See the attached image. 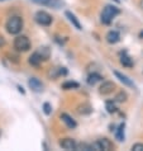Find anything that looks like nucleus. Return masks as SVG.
<instances>
[{"mask_svg": "<svg viewBox=\"0 0 143 151\" xmlns=\"http://www.w3.org/2000/svg\"><path fill=\"white\" fill-rule=\"evenodd\" d=\"M105 38H107L108 43L115 45V43H118V42L120 41V35H119V32L118 31H110V32H108V35H107Z\"/></svg>", "mask_w": 143, "mask_h": 151, "instance_id": "nucleus-13", "label": "nucleus"}, {"mask_svg": "<svg viewBox=\"0 0 143 151\" xmlns=\"http://www.w3.org/2000/svg\"><path fill=\"white\" fill-rule=\"evenodd\" d=\"M34 19H36V22L38 23L39 26H44V27H47V26H49V24L52 23L51 14H48L47 12H44V10L37 12L36 15H34Z\"/></svg>", "mask_w": 143, "mask_h": 151, "instance_id": "nucleus-5", "label": "nucleus"}, {"mask_svg": "<svg viewBox=\"0 0 143 151\" xmlns=\"http://www.w3.org/2000/svg\"><path fill=\"white\" fill-rule=\"evenodd\" d=\"M23 24H24L23 19L18 15H14V17H11V18L8 19L5 28H6L8 33H10V35H18V33L22 32Z\"/></svg>", "mask_w": 143, "mask_h": 151, "instance_id": "nucleus-1", "label": "nucleus"}, {"mask_svg": "<svg viewBox=\"0 0 143 151\" xmlns=\"http://www.w3.org/2000/svg\"><path fill=\"white\" fill-rule=\"evenodd\" d=\"M114 75L119 79V80L124 84L125 86H129V88H133V89H136V85H134V83L130 80V79L128 76H125V75H123L122 73H119V71H114Z\"/></svg>", "mask_w": 143, "mask_h": 151, "instance_id": "nucleus-12", "label": "nucleus"}, {"mask_svg": "<svg viewBox=\"0 0 143 151\" xmlns=\"http://www.w3.org/2000/svg\"><path fill=\"white\" fill-rule=\"evenodd\" d=\"M0 136H1V131H0Z\"/></svg>", "mask_w": 143, "mask_h": 151, "instance_id": "nucleus-31", "label": "nucleus"}, {"mask_svg": "<svg viewBox=\"0 0 143 151\" xmlns=\"http://www.w3.org/2000/svg\"><path fill=\"white\" fill-rule=\"evenodd\" d=\"M60 146L64 150H76L77 147V144H76V141L74 140V138H70V137H67V138H62V140L60 141Z\"/></svg>", "mask_w": 143, "mask_h": 151, "instance_id": "nucleus-7", "label": "nucleus"}, {"mask_svg": "<svg viewBox=\"0 0 143 151\" xmlns=\"http://www.w3.org/2000/svg\"><path fill=\"white\" fill-rule=\"evenodd\" d=\"M66 74H67V70L65 68H53L48 71V78L56 80L58 76H62V75H66Z\"/></svg>", "mask_w": 143, "mask_h": 151, "instance_id": "nucleus-10", "label": "nucleus"}, {"mask_svg": "<svg viewBox=\"0 0 143 151\" xmlns=\"http://www.w3.org/2000/svg\"><path fill=\"white\" fill-rule=\"evenodd\" d=\"M43 112H44V114H47V116H49L52 113V107H51V104L49 103H44L43 104Z\"/></svg>", "mask_w": 143, "mask_h": 151, "instance_id": "nucleus-24", "label": "nucleus"}, {"mask_svg": "<svg viewBox=\"0 0 143 151\" xmlns=\"http://www.w3.org/2000/svg\"><path fill=\"white\" fill-rule=\"evenodd\" d=\"M139 5H141V8L143 9V0H141V3H139Z\"/></svg>", "mask_w": 143, "mask_h": 151, "instance_id": "nucleus-29", "label": "nucleus"}, {"mask_svg": "<svg viewBox=\"0 0 143 151\" xmlns=\"http://www.w3.org/2000/svg\"><path fill=\"white\" fill-rule=\"evenodd\" d=\"M33 3L39 4V5H48V6H53L54 9H58L61 5H64V3L60 0H32Z\"/></svg>", "mask_w": 143, "mask_h": 151, "instance_id": "nucleus-9", "label": "nucleus"}, {"mask_svg": "<svg viewBox=\"0 0 143 151\" xmlns=\"http://www.w3.org/2000/svg\"><path fill=\"white\" fill-rule=\"evenodd\" d=\"M60 118L62 119V122H64V123H65V124H66L69 128H71V129L76 128V126H77L76 121H75V119H74L71 116L67 114V113H62V114L60 116Z\"/></svg>", "mask_w": 143, "mask_h": 151, "instance_id": "nucleus-11", "label": "nucleus"}, {"mask_svg": "<svg viewBox=\"0 0 143 151\" xmlns=\"http://www.w3.org/2000/svg\"><path fill=\"white\" fill-rule=\"evenodd\" d=\"M132 150H133V151H143V144H142V142L134 144V145L132 146Z\"/></svg>", "mask_w": 143, "mask_h": 151, "instance_id": "nucleus-25", "label": "nucleus"}, {"mask_svg": "<svg viewBox=\"0 0 143 151\" xmlns=\"http://www.w3.org/2000/svg\"><path fill=\"white\" fill-rule=\"evenodd\" d=\"M1 1H4V0H1Z\"/></svg>", "mask_w": 143, "mask_h": 151, "instance_id": "nucleus-32", "label": "nucleus"}, {"mask_svg": "<svg viewBox=\"0 0 143 151\" xmlns=\"http://www.w3.org/2000/svg\"><path fill=\"white\" fill-rule=\"evenodd\" d=\"M102 75H99L98 73H92L90 74L89 76H87V83L90 84V85H95L96 83H99V81H102Z\"/></svg>", "mask_w": 143, "mask_h": 151, "instance_id": "nucleus-18", "label": "nucleus"}, {"mask_svg": "<svg viewBox=\"0 0 143 151\" xmlns=\"http://www.w3.org/2000/svg\"><path fill=\"white\" fill-rule=\"evenodd\" d=\"M18 89H19V91H22V94H24V93H26V91L23 90V88H22V86H19V85H18Z\"/></svg>", "mask_w": 143, "mask_h": 151, "instance_id": "nucleus-27", "label": "nucleus"}, {"mask_svg": "<svg viewBox=\"0 0 143 151\" xmlns=\"http://www.w3.org/2000/svg\"><path fill=\"white\" fill-rule=\"evenodd\" d=\"M4 45H5V40H4L3 36H0V47H3Z\"/></svg>", "mask_w": 143, "mask_h": 151, "instance_id": "nucleus-26", "label": "nucleus"}, {"mask_svg": "<svg viewBox=\"0 0 143 151\" xmlns=\"http://www.w3.org/2000/svg\"><path fill=\"white\" fill-rule=\"evenodd\" d=\"M115 89V84L113 81H104L99 88V93L102 95H109L112 94Z\"/></svg>", "mask_w": 143, "mask_h": 151, "instance_id": "nucleus-6", "label": "nucleus"}, {"mask_svg": "<svg viewBox=\"0 0 143 151\" xmlns=\"http://www.w3.org/2000/svg\"><path fill=\"white\" fill-rule=\"evenodd\" d=\"M79 83L76 81H66L62 84V89L65 90H70V89H79Z\"/></svg>", "mask_w": 143, "mask_h": 151, "instance_id": "nucleus-22", "label": "nucleus"}, {"mask_svg": "<svg viewBox=\"0 0 143 151\" xmlns=\"http://www.w3.org/2000/svg\"><path fill=\"white\" fill-rule=\"evenodd\" d=\"M37 52H38L41 55V57L43 58V61H47L49 58V56H51V51H49V48L46 47V46H43V47H39Z\"/></svg>", "mask_w": 143, "mask_h": 151, "instance_id": "nucleus-19", "label": "nucleus"}, {"mask_svg": "<svg viewBox=\"0 0 143 151\" xmlns=\"http://www.w3.org/2000/svg\"><path fill=\"white\" fill-rule=\"evenodd\" d=\"M42 61H43V58L41 57V55L38 52H34V53H32V56L29 57V60H28V62H29V65H32V66H39L41 64H42Z\"/></svg>", "mask_w": 143, "mask_h": 151, "instance_id": "nucleus-15", "label": "nucleus"}, {"mask_svg": "<svg viewBox=\"0 0 143 151\" xmlns=\"http://www.w3.org/2000/svg\"><path fill=\"white\" fill-rule=\"evenodd\" d=\"M120 13V10L118 9L114 5H107L102 12V15H100V19H102L103 24H110L113 22V19Z\"/></svg>", "mask_w": 143, "mask_h": 151, "instance_id": "nucleus-2", "label": "nucleus"}, {"mask_svg": "<svg viewBox=\"0 0 143 151\" xmlns=\"http://www.w3.org/2000/svg\"><path fill=\"white\" fill-rule=\"evenodd\" d=\"M114 1H115V3H119V1H120V0H114Z\"/></svg>", "mask_w": 143, "mask_h": 151, "instance_id": "nucleus-30", "label": "nucleus"}, {"mask_svg": "<svg viewBox=\"0 0 143 151\" xmlns=\"http://www.w3.org/2000/svg\"><path fill=\"white\" fill-rule=\"evenodd\" d=\"M92 146V150L94 151H110L113 150V144L110 140H108V138H100L94 144H91Z\"/></svg>", "mask_w": 143, "mask_h": 151, "instance_id": "nucleus-4", "label": "nucleus"}, {"mask_svg": "<svg viewBox=\"0 0 143 151\" xmlns=\"http://www.w3.org/2000/svg\"><path fill=\"white\" fill-rule=\"evenodd\" d=\"M91 112H92V108H91L90 104H87V103H82V104H80V106L77 107V113L79 114L85 116V114H90Z\"/></svg>", "mask_w": 143, "mask_h": 151, "instance_id": "nucleus-17", "label": "nucleus"}, {"mask_svg": "<svg viewBox=\"0 0 143 151\" xmlns=\"http://www.w3.org/2000/svg\"><path fill=\"white\" fill-rule=\"evenodd\" d=\"M124 127H125L124 123H122L115 131V137L118 141H124Z\"/></svg>", "mask_w": 143, "mask_h": 151, "instance_id": "nucleus-21", "label": "nucleus"}, {"mask_svg": "<svg viewBox=\"0 0 143 151\" xmlns=\"http://www.w3.org/2000/svg\"><path fill=\"white\" fill-rule=\"evenodd\" d=\"M14 48L18 52H27L31 48V41L27 36H16L14 40Z\"/></svg>", "mask_w": 143, "mask_h": 151, "instance_id": "nucleus-3", "label": "nucleus"}, {"mask_svg": "<svg viewBox=\"0 0 143 151\" xmlns=\"http://www.w3.org/2000/svg\"><path fill=\"white\" fill-rule=\"evenodd\" d=\"M120 64L124 66V68H133V65H134V61L132 60V58H130L127 53H123V55L120 56Z\"/></svg>", "mask_w": 143, "mask_h": 151, "instance_id": "nucleus-16", "label": "nucleus"}, {"mask_svg": "<svg viewBox=\"0 0 143 151\" xmlns=\"http://www.w3.org/2000/svg\"><path fill=\"white\" fill-rule=\"evenodd\" d=\"M28 85L33 91H36V93H41V91H43V84H42L37 78H31L29 79Z\"/></svg>", "mask_w": 143, "mask_h": 151, "instance_id": "nucleus-8", "label": "nucleus"}, {"mask_svg": "<svg viewBox=\"0 0 143 151\" xmlns=\"http://www.w3.org/2000/svg\"><path fill=\"white\" fill-rule=\"evenodd\" d=\"M139 38H142V40H143V31L139 33Z\"/></svg>", "mask_w": 143, "mask_h": 151, "instance_id": "nucleus-28", "label": "nucleus"}, {"mask_svg": "<svg viewBox=\"0 0 143 151\" xmlns=\"http://www.w3.org/2000/svg\"><path fill=\"white\" fill-rule=\"evenodd\" d=\"M127 99H128V95L125 91H119L114 98V100L117 103H124V102H127Z\"/></svg>", "mask_w": 143, "mask_h": 151, "instance_id": "nucleus-23", "label": "nucleus"}, {"mask_svg": "<svg viewBox=\"0 0 143 151\" xmlns=\"http://www.w3.org/2000/svg\"><path fill=\"white\" fill-rule=\"evenodd\" d=\"M105 108H107L108 113H110V114H113V113H115L118 111V108L115 106V100H108L105 103Z\"/></svg>", "mask_w": 143, "mask_h": 151, "instance_id": "nucleus-20", "label": "nucleus"}, {"mask_svg": "<svg viewBox=\"0 0 143 151\" xmlns=\"http://www.w3.org/2000/svg\"><path fill=\"white\" fill-rule=\"evenodd\" d=\"M65 15L67 17V19L70 20V23L72 24V26H74L75 28H76V29H79V31H81V29H82V27H81V24H80L79 19L76 18V15H75V14H72V13H71V12H69V10H67L66 13H65Z\"/></svg>", "mask_w": 143, "mask_h": 151, "instance_id": "nucleus-14", "label": "nucleus"}]
</instances>
